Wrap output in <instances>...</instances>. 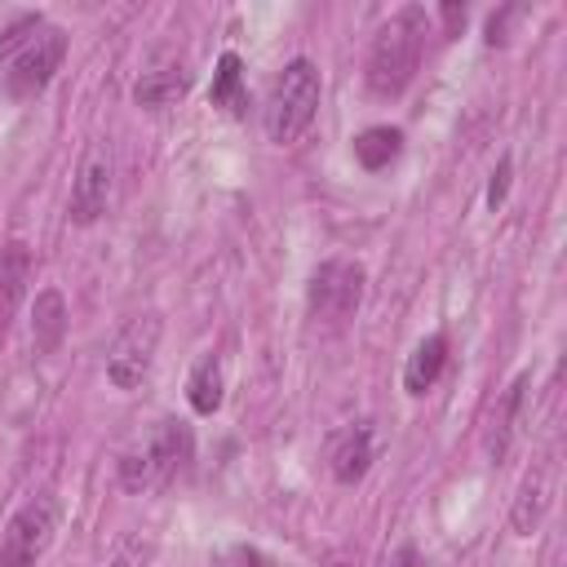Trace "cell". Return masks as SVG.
I'll return each mask as SVG.
<instances>
[{
	"label": "cell",
	"mask_w": 567,
	"mask_h": 567,
	"mask_svg": "<svg viewBox=\"0 0 567 567\" xmlns=\"http://www.w3.org/2000/svg\"><path fill=\"white\" fill-rule=\"evenodd\" d=\"M443 22H447V31H461L465 27V4H443Z\"/></svg>",
	"instance_id": "cell-22"
},
{
	"label": "cell",
	"mask_w": 567,
	"mask_h": 567,
	"mask_svg": "<svg viewBox=\"0 0 567 567\" xmlns=\"http://www.w3.org/2000/svg\"><path fill=\"white\" fill-rule=\"evenodd\" d=\"M111 186H115V159H111V146L106 142H93L75 168V182H71V204H66V217L75 226H93L106 204H111Z\"/></svg>",
	"instance_id": "cell-8"
},
{
	"label": "cell",
	"mask_w": 567,
	"mask_h": 567,
	"mask_svg": "<svg viewBox=\"0 0 567 567\" xmlns=\"http://www.w3.org/2000/svg\"><path fill=\"white\" fill-rule=\"evenodd\" d=\"M518 9L509 4V9H501V13H492L487 18V44H505V27H509V18H514Z\"/></svg>",
	"instance_id": "cell-21"
},
{
	"label": "cell",
	"mask_w": 567,
	"mask_h": 567,
	"mask_svg": "<svg viewBox=\"0 0 567 567\" xmlns=\"http://www.w3.org/2000/svg\"><path fill=\"white\" fill-rule=\"evenodd\" d=\"M545 505H549V478H545V470H532V474L523 478V487H518L514 509H509L514 532H518V536H532L536 523L545 518Z\"/></svg>",
	"instance_id": "cell-16"
},
{
	"label": "cell",
	"mask_w": 567,
	"mask_h": 567,
	"mask_svg": "<svg viewBox=\"0 0 567 567\" xmlns=\"http://www.w3.org/2000/svg\"><path fill=\"white\" fill-rule=\"evenodd\" d=\"M315 111H319V66L310 58H292L279 71V80L270 84V97H266L261 120H266L270 142H279V146L297 142L310 128Z\"/></svg>",
	"instance_id": "cell-3"
},
{
	"label": "cell",
	"mask_w": 567,
	"mask_h": 567,
	"mask_svg": "<svg viewBox=\"0 0 567 567\" xmlns=\"http://www.w3.org/2000/svg\"><path fill=\"white\" fill-rule=\"evenodd\" d=\"M509 173H514V164H509V155L496 164V173H492V182H487V208H501L505 204V190H509Z\"/></svg>",
	"instance_id": "cell-19"
},
{
	"label": "cell",
	"mask_w": 567,
	"mask_h": 567,
	"mask_svg": "<svg viewBox=\"0 0 567 567\" xmlns=\"http://www.w3.org/2000/svg\"><path fill=\"white\" fill-rule=\"evenodd\" d=\"M66 297L58 288H44L35 292V306H31V341H35V354H53L66 337Z\"/></svg>",
	"instance_id": "cell-12"
},
{
	"label": "cell",
	"mask_w": 567,
	"mask_h": 567,
	"mask_svg": "<svg viewBox=\"0 0 567 567\" xmlns=\"http://www.w3.org/2000/svg\"><path fill=\"white\" fill-rule=\"evenodd\" d=\"M146 558H151V549L133 536V540H124V545L115 549V558H111L106 567H146Z\"/></svg>",
	"instance_id": "cell-20"
},
{
	"label": "cell",
	"mask_w": 567,
	"mask_h": 567,
	"mask_svg": "<svg viewBox=\"0 0 567 567\" xmlns=\"http://www.w3.org/2000/svg\"><path fill=\"white\" fill-rule=\"evenodd\" d=\"M186 89H190V71H186L182 62H164V66L146 71V75L133 84V102L146 106V111H159V106L182 102Z\"/></svg>",
	"instance_id": "cell-11"
},
{
	"label": "cell",
	"mask_w": 567,
	"mask_h": 567,
	"mask_svg": "<svg viewBox=\"0 0 567 567\" xmlns=\"http://www.w3.org/2000/svg\"><path fill=\"white\" fill-rule=\"evenodd\" d=\"M221 390H226V377H221V359L217 354H204L186 381V399L199 416H213L221 408Z\"/></svg>",
	"instance_id": "cell-15"
},
{
	"label": "cell",
	"mask_w": 567,
	"mask_h": 567,
	"mask_svg": "<svg viewBox=\"0 0 567 567\" xmlns=\"http://www.w3.org/2000/svg\"><path fill=\"white\" fill-rule=\"evenodd\" d=\"M527 385H532V377H527V372H518V377L509 381V390L501 394L496 412H492V425H487V456H492V461H505V452H509V443H514V425H518V412H523V394H527Z\"/></svg>",
	"instance_id": "cell-13"
},
{
	"label": "cell",
	"mask_w": 567,
	"mask_h": 567,
	"mask_svg": "<svg viewBox=\"0 0 567 567\" xmlns=\"http://www.w3.org/2000/svg\"><path fill=\"white\" fill-rule=\"evenodd\" d=\"M31 284V248L22 239H4L0 244V332L9 328L13 310L22 306Z\"/></svg>",
	"instance_id": "cell-10"
},
{
	"label": "cell",
	"mask_w": 567,
	"mask_h": 567,
	"mask_svg": "<svg viewBox=\"0 0 567 567\" xmlns=\"http://www.w3.org/2000/svg\"><path fill=\"white\" fill-rule=\"evenodd\" d=\"M328 465H332L337 483H359L368 474V465H372V425L354 421V425L337 430L332 447H328Z\"/></svg>",
	"instance_id": "cell-9"
},
{
	"label": "cell",
	"mask_w": 567,
	"mask_h": 567,
	"mask_svg": "<svg viewBox=\"0 0 567 567\" xmlns=\"http://www.w3.org/2000/svg\"><path fill=\"white\" fill-rule=\"evenodd\" d=\"M421 44H425V9L421 4H408L399 9L372 40L368 49V89L377 97H399L412 75H416V62H421Z\"/></svg>",
	"instance_id": "cell-1"
},
{
	"label": "cell",
	"mask_w": 567,
	"mask_h": 567,
	"mask_svg": "<svg viewBox=\"0 0 567 567\" xmlns=\"http://www.w3.org/2000/svg\"><path fill=\"white\" fill-rule=\"evenodd\" d=\"M213 106H226V111H235V115L248 106V93H244V62H239V53H221V58H217Z\"/></svg>",
	"instance_id": "cell-18"
},
{
	"label": "cell",
	"mask_w": 567,
	"mask_h": 567,
	"mask_svg": "<svg viewBox=\"0 0 567 567\" xmlns=\"http://www.w3.org/2000/svg\"><path fill=\"white\" fill-rule=\"evenodd\" d=\"M155 346H159V319L155 315H137L120 328V337L111 341V354H106V381L115 390H133L146 381L151 372V359H155Z\"/></svg>",
	"instance_id": "cell-7"
},
{
	"label": "cell",
	"mask_w": 567,
	"mask_h": 567,
	"mask_svg": "<svg viewBox=\"0 0 567 567\" xmlns=\"http://www.w3.org/2000/svg\"><path fill=\"white\" fill-rule=\"evenodd\" d=\"M399 151H403V133L390 128V124H372V128H363V133L354 137V159H359L368 173L385 168Z\"/></svg>",
	"instance_id": "cell-17"
},
{
	"label": "cell",
	"mask_w": 567,
	"mask_h": 567,
	"mask_svg": "<svg viewBox=\"0 0 567 567\" xmlns=\"http://www.w3.org/2000/svg\"><path fill=\"white\" fill-rule=\"evenodd\" d=\"M53 536H58V505H53V496L27 501L9 518V527L0 536V567H35L44 558V549L53 545Z\"/></svg>",
	"instance_id": "cell-6"
},
{
	"label": "cell",
	"mask_w": 567,
	"mask_h": 567,
	"mask_svg": "<svg viewBox=\"0 0 567 567\" xmlns=\"http://www.w3.org/2000/svg\"><path fill=\"white\" fill-rule=\"evenodd\" d=\"M443 363H447V337L443 332H430L412 354H408V368H403V390L408 394H425L434 381H439V372H443Z\"/></svg>",
	"instance_id": "cell-14"
},
{
	"label": "cell",
	"mask_w": 567,
	"mask_h": 567,
	"mask_svg": "<svg viewBox=\"0 0 567 567\" xmlns=\"http://www.w3.org/2000/svg\"><path fill=\"white\" fill-rule=\"evenodd\" d=\"M190 452H195V439L186 430V421H159L151 430V439L133 452L120 456V483L128 492H151V487H168L186 465H190Z\"/></svg>",
	"instance_id": "cell-2"
},
{
	"label": "cell",
	"mask_w": 567,
	"mask_h": 567,
	"mask_svg": "<svg viewBox=\"0 0 567 567\" xmlns=\"http://www.w3.org/2000/svg\"><path fill=\"white\" fill-rule=\"evenodd\" d=\"M390 567H416V545H399V554L390 558Z\"/></svg>",
	"instance_id": "cell-23"
},
{
	"label": "cell",
	"mask_w": 567,
	"mask_h": 567,
	"mask_svg": "<svg viewBox=\"0 0 567 567\" xmlns=\"http://www.w3.org/2000/svg\"><path fill=\"white\" fill-rule=\"evenodd\" d=\"M363 301V266L346 261V257H328L315 266L310 284H306V306L319 323H346Z\"/></svg>",
	"instance_id": "cell-4"
},
{
	"label": "cell",
	"mask_w": 567,
	"mask_h": 567,
	"mask_svg": "<svg viewBox=\"0 0 567 567\" xmlns=\"http://www.w3.org/2000/svg\"><path fill=\"white\" fill-rule=\"evenodd\" d=\"M62 58H66V35H62L58 27H40V31L13 53L9 71H4V93H9L13 102H27V97L44 93L49 80L58 75V66H62Z\"/></svg>",
	"instance_id": "cell-5"
},
{
	"label": "cell",
	"mask_w": 567,
	"mask_h": 567,
	"mask_svg": "<svg viewBox=\"0 0 567 567\" xmlns=\"http://www.w3.org/2000/svg\"><path fill=\"white\" fill-rule=\"evenodd\" d=\"M332 567H346V563H332Z\"/></svg>",
	"instance_id": "cell-24"
}]
</instances>
